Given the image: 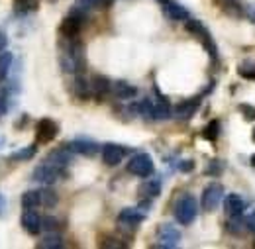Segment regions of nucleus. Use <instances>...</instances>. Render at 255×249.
<instances>
[{
    "label": "nucleus",
    "instance_id": "f257e3e1",
    "mask_svg": "<svg viewBox=\"0 0 255 249\" xmlns=\"http://www.w3.org/2000/svg\"><path fill=\"white\" fill-rule=\"evenodd\" d=\"M67 41L61 43V53H59V65L63 73H75L79 75L85 67V55H83V45L75 37H65Z\"/></svg>",
    "mask_w": 255,
    "mask_h": 249
},
{
    "label": "nucleus",
    "instance_id": "f03ea898",
    "mask_svg": "<svg viewBox=\"0 0 255 249\" xmlns=\"http://www.w3.org/2000/svg\"><path fill=\"white\" fill-rule=\"evenodd\" d=\"M173 214H175V220L181 224V226H191L196 214H198V202L192 194H181L175 202V208H173Z\"/></svg>",
    "mask_w": 255,
    "mask_h": 249
},
{
    "label": "nucleus",
    "instance_id": "7ed1b4c3",
    "mask_svg": "<svg viewBox=\"0 0 255 249\" xmlns=\"http://www.w3.org/2000/svg\"><path fill=\"white\" fill-rule=\"evenodd\" d=\"M61 177H65V169H59V167H55V165H51L47 161H43L41 165H37L32 173V181L41 183V185H47V187L53 185V183H57Z\"/></svg>",
    "mask_w": 255,
    "mask_h": 249
},
{
    "label": "nucleus",
    "instance_id": "20e7f679",
    "mask_svg": "<svg viewBox=\"0 0 255 249\" xmlns=\"http://www.w3.org/2000/svg\"><path fill=\"white\" fill-rule=\"evenodd\" d=\"M155 165H153V159L149 153H135L128 161V173L135 175V177H141V179H147L151 177Z\"/></svg>",
    "mask_w": 255,
    "mask_h": 249
},
{
    "label": "nucleus",
    "instance_id": "39448f33",
    "mask_svg": "<svg viewBox=\"0 0 255 249\" xmlns=\"http://www.w3.org/2000/svg\"><path fill=\"white\" fill-rule=\"evenodd\" d=\"M224 200V187L220 183H210L206 185L200 196V206L204 212H214L218 204Z\"/></svg>",
    "mask_w": 255,
    "mask_h": 249
},
{
    "label": "nucleus",
    "instance_id": "423d86ee",
    "mask_svg": "<svg viewBox=\"0 0 255 249\" xmlns=\"http://www.w3.org/2000/svg\"><path fill=\"white\" fill-rule=\"evenodd\" d=\"M87 20V14H83V12H79V10H71L69 12V16L65 18L63 22H61V35L63 37H77L79 33H81V28H83V22Z\"/></svg>",
    "mask_w": 255,
    "mask_h": 249
},
{
    "label": "nucleus",
    "instance_id": "0eeeda50",
    "mask_svg": "<svg viewBox=\"0 0 255 249\" xmlns=\"http://www.w3.org/2000/svg\"><path fill=\"white\" fill-rule=\"evenodd\" d=\"M157 246L155 248L175 249L181 242V232L173 224H161L157 228Z\"/></svg>",
    "mask_w": 255,
    "mask_h": 249
},
{
    "label": "nucleus",
    "instance_id": "6e6552de",
    "mask_svg": "<svg viewBox=\"0 0 255 249\" xmlns=\"http://www.w3.org/2000/svg\"><path fill=\"white\" fill-rule=\"evenodd\" d=\"M57 131H59V127L53 120L41 118L35 125V139L39 143H49V141H53L57 137Z\"/></svg>",
    "mask_w": 255,
    "mask_h": 249
},
{
    "label": "nucleus",
    "instance_id": "1a4fd4ad",
    "mask_svg": "<svg viewBox=\"0 0 255 249\" xmlns=\"http://www.w3.org/2000/svg\"><path fill=\"white\" fill-rule=\"evenodd\" d=\"M100 153H102V163H104V165L116 167V165L122 163L126 149H124L122 145H118V143H104L102 149H100Z\"/></svg>",
    "mask_w": 255,
    "mask_h": 249
},
{
    "label": "nucleus",
    "instance_id": "9d476101",
    "mask_svg": "<svg viewBox=\"0 0 255 249\" xmlns=\"http://www.w3.org/2000/svg\"><path fill=\"white\" fill-rule=\"evenodd\" d=\"M67 147H69L73 153H79V155H85V157H93L102 149L96 141H93V139H85V137H79V139L69 141Z\"/></svg>",
    "mask_w": 255,
    "mask_h": 249
},
{
    "label": "nucleus",
    "instance_id": "9b49d317",
    "mask_svg": "<svg viewBox=\"0 0 255 249\" xmlns=\"http://www.w3.org/2000/svg\"><path fill=\"white\" fill-rule=\"evenodd\" d=\"M161 4H163V12L169 20H173V22H187L189 20V10L183 4H179L175 0H161Z\"/></svg>",
    "mask_w": 255,
    "mask_h": 249
},
{
    "label": "nucleus",
    "instance_id": "f8f14e48",
    "mask_svg": "<svg viewBox=\"0 0 255 249\" xmlns=\"http://www.w3.org/2000/svg\"><path fill=\"white\" fill-rule=\"evenodd\" d=\"M224 210H226L228 216H244V212H246V202H244V198H242L240 194L230 192V194H226V198H224Z\"/></svg>",
    "mask_w": 255,
    "mask_h": 249
},
{
    "label": "nucleus",
    "instance_id": "ddd939ff",
    "mask_svg": "<svg viewBox=\"0 0 255 249\" xmlns=\"http://www.w3.org/2000/svg\"><path fill=\"white\" fill-rule=\"evenodd\" d=\"M22 228L26 230V234L37 236L41 232V216L33 208H26V212L22 214Z\"/></svg>",
    "mask_w": 255,
    "mask_h": 249
},
{
    "label": "nucleus",
    "instance_id": "4468645a",
    "mask_svg": "<svg viewBox=\"0 0 255 249\" xmlns=\"http://www.w3.org/2000/svg\"><path fill=\"white\" fill-rule=\"evenodd\" d=\"M143 220H145V214H143V210H139V208H124V210L118 214V224L131 226V228H137Z\"/></svg>",
    "mask_w": 255,
    "mask_h": 249
},
{
    "label": "nucleus",
    "instance_id": "2eb2a0df",
    "mask_svg": "<svg viewBox=\"0 0 255 249\" xmlns=\"http://www.w3.org/2000/svg\"><path fill=\"white\" fill-rule=\"evenodd\" d=\"M71 149L65 145L61 149H55V151H51L49 155L45 157V161L47 163H51V165H55V167H59V169H67V165L71 163Z\"/></svg>",
    "mask_w": 255,
    "mask_h": 249
},
{
    "label": "nucleus",
    "instance_id": "dca6fc26",
    "mask_svg": "<svg viewBox=\"0 0 255 249\" xmlns=\"http://www.w3.org/2000/svg\"><path fill=\"white\" fill-rule=\"evenodd\" d=\"M73 94L79 98V100H89V96L93 94V89H91V81H87L81 73L75 77L73 81Z\"/></svg>",
    "mask_w": 255,
    "mask_h": 249
},
{
    "label": "nucleus",
    "instance_id": "f3484780",
    "mask_svg": "<svg viewBox=\"0 0 255 249\" xmlns=\"http://www.w3.org/2000/svg\"><path fill=\"white\" fill-rule=\"evenodd\" d=\"M198 104H200V98H191V100L181 102V104L175 108V116H177L179 120H189V118L194 116Z\"/></svg>",
    "mask_w": 255,
    "mask_h": 249
},
{
    "label": "nucleus",
    "instance_id": "a211bd4d",
    "mask_svg": "<svg viewBox=\"0 0 255 249\" xmlns=\"http://www.w3.org/2000/svg\"><path fill=\"white\" fill-rule=\"evenodd\" d=\"M91 89H93V94H95L96 98H102L104 94H108L112 91V83L104 75H95L91 79Z\"/></svg>",
    "mask_w": 255,
    "mask_h": 249
},
{
    "label": "nucleus",
    "instance_id": "6ab92c4d",
    "mask_svg": "<svg viewBox=\"0 0 255 249\" xmlns=\"http://www.w3.org/2000/svg\"><path fill=\"white\" fill-rule=\"evenodd\" d=\"M112 93L118 100H131L137 94V89L131 87L126 81H116V83H112Z\"/></svg>",
    "mask_w": 255,
    "mask_h": 249
},
{
    "label": "nucleus",
    "instance_id": "aec40b11",
    "mask_svg": "<svg viewBox=\"0 0 255 249\" xmlns=\"http://www.w3.org/2000/svg\"><path fill=\"white\" fill-rule=\"evenodd\" d=\"M139 194L143 198H157L161 194V181L159 179H147L145 183L139 185Z\"/></svg>",
    "mask_w": 255,
    "mask_h": 249
},
{
    "label": "nucleus",
    "instance_id": "412c9836",
    "mask_svg": "<svg viewBox=\"0 0 255 249\" xmlns=\"http://www.w3.org/2000/svg\"><path fill=\"white\" fill-rule=\"evenodd\" d=\"M39 249H61L63 248V238L57 232H47V236L41 238V242H37Z\"/></svg>",
    "mask_w": 255,
    "mask_h": 249
},
{
    "label": "nucleus",
    "instance_id": "4be33fe9",
    "mask_svg": "<svg viewBox=\"0 0 255 249\" xmlns=\"http://www.w3.org/2000/svg\"><path fill=\"white\" fill-rule=\"evenodd\" d=\"M226 230H228L232 236H242V234L248 230V228H246V220H242V216H228Z\"/></svg>",
    "mask_w": 255,
    "mask_h": 249
},
{
    "label": "nucleus",
    "instance_id": "5701e85b",
    "mask_svg": "<svg viewBox=\"0 0 255 249\" xmlns=\"http://www.w3.org/2000/svg\"><path fill=\"white\" fill-rule=\"evenodd\" d=\"M22 208L26 210V208H37V206H41V194H39V190H28V192H24L22 194Z\"/></svg>",
    "mask_w": 255,
    "mask_h": 249
},
{
    "label": "nucleus",
    "instance_id": "b1692460",
    "mask_svg": "<svg viewBox=\"0 0 255 249\" xmlns=\"http://www.w3.org/2000/svg\"><path fill=\"white\" fill-rule=\"evenodd\" d=\"M100 6H108V0H77L73 8L83 14H89L93 8H100Z\"/></svg>",
    "mask_w": 255,
    "mask_h": 249
},
{
    "label": "nucleus",
    "instance_id": "393cba45",
    "mask_svg": "<svg viewBox=\"0 0 255 249\" xmlns=\"http://www.w3.org/2000/svg\"><path fill=\"white\" fill-rule=\"evenodd\" d=\"M12 63H14V55L10 51H2L0 53V81H6L10 69H12Z\"/></svg>",
    "mask_w": 255,
    "mask_h": 249
},
{
    "label": "nucleus",
    "instance_id": "a878e982",
    "mask_svg": "<svg viewBox=\"0 0 255 249\" xmlns=\"http://www.w3.org/2000/svg\"><path fill=\"white\" fill-rule=\"evenodd\" d=\"M39 194H41V206H45V208H53V206H57L59 196H57L55 190H51V188H41Z\"/></svg>",
    "mask_w": 255,
    "mask_h": 249
},
{
    "label": "nucleus",
    "instance_id": "bb28decb",
    "mask_svg": "<svg viewBox=\"0 0 255 249\" xmlns=\"http://www.w3.org/2000/svg\"><path fill=\"white\" fill-rule=\"evenodd\" d=\"M35 151H37L35 145H28V147H22V149L14 151L8 159H10V161H30V159L35 157Z\"/></svg>",
    "mask_w": 255,
    "mask_h": 249
},
{
    "label": "nucleus",
    "instance_id": "cd10ccee",
    "mask_svg": "<svg viewBox=\"0 0 255 249\" xmlns=\"http://www.w3.org/2000/svg\"><path fill=\"white\" fill-rule=\"evenodd\" d=\"M202 135H204L208 141H216L218 135H220V122H218V120L208 122V125L202 129Z\"/></svg>",
    "mask_w": 255,
    "mask_h": 249
},
{
    "label": "nucleus",
    "instance_id": "c85d7f7f",
    "mask_svg": "<svg viewBox=\"0 0 255 249\" xmlns=\"http://www.w3.org/2000/svg\"><path fill=\"white\" fill-rule=\"evenodd\" d=\"M204 173H206L208 177H220L224 173V163L220 159H212V161L208 163V167L204 169Z\"/></svg>",
    "mask_w": 255,
    "mask_h": 249
},
{
    "label": "nucleus",
    "instance_id": "c756f323",
    "mask_svg": "<svg viewBox=\"0 0 255 249\" xmlns=\"http://www.w3.org/2000/svg\"><path fill=\"white\" fill-rule=\"evenodd\" d=\"M100 248H106V249H122L126 248V244H122V240H118V238H112V236H104L102 240H100V244H98Z\"/></svg>",
    "mask_w": 255,
    "mask_h": 249
},
{
    "label": "nucleus",
    "instance_id": "7c9ffc66",
    "mask_svg": "<svg viewBox=\"0 0 255 249\" xmlns=\"http://www.w3.org/2000/svg\"><path fill=\"white\" fill-rule=\"evenodd\" d=\"M187 30L191 31V33H194L196 37H202V35L208 31L206 28H204V24H202V22H198V20H191V18L187 20Z\"/></svg>",
    "mask_w": 255,
    "mask_h": 249
},
{
    "label": "nucleus",
    "instance_id": "2f4dec72",
    "mask_svg": "<svg viewBox=\"0 0 255 249\" xmlns=\"http://www.w3.org/2000/svg\"><path fill=\"white\" fill-rule=\"evenodd\" d=\"M61 228V224H59V220L53 218V216H43L41 218V230H45V232H57Z\"/></svg>",
    "mask_w": 255,
    "mask_h": 249
},
{
    "label": "nucleus",
    "instance_id": "473e14b6",
    "mask_svg": "<svg viewBox=\"0 0 255 249\" xmlns=\"http://www.w3.org/2000/svg\"><path fill=\"white\" fill-rule=\"evenodd\" d=\"M18 12H30L37 8V0H14Z\"/></svg>",
    "mask_w": 255,
    "mask_h": 249
},
{
    "label": "nucleus",
    "instance_id": "72a5a7b5",
    "mask_svg": "<svg viewBox=\"0 0 255 249\" xmlns=\"http://www.w3.org/2000/svg\"><path fill=\"white\" fill-rule=\"evenodd\" d=\"M240 77H246V79H255V63H242L240 69H238Z\"/></svg>",
    "mask_w": 255,
    "mask_h": 249
},
{
    "label": "nucleus",
    "instance_id": "f704fd0d",
    "mask_svg": "<svg viewBox=\"0 0 255 249\" xmlns=\"http://www.w3.org/2000/svg\"><path fill=\"white\" fill-rule=\"evenodd\" d=\"M240 112L244 114V118L248 122H254L255 120V106H252V104H240Z\"/></svg>",
    "mask_w": 255,
    "mask_h": 249
},
{
    "label": "nucleus",
    "instance_id": "c9c22d12",
    "mask_svg": "<svg viewBox=\"0 0 255 249\" xmlns=\"http://www.w3.org/2000/svg\"><path fill=\"white\" fill-rule=\"evenodd\" d=\"M8 110V89H0V116Z\"/></svg>",
    "mask_w": 255,
    "mask_h": 249
},
{
    "label": "nucleus",
    "instance_id": "e433bc0d",
    "mask_svg": "<svg viewBox=\"0 0 255 249\" xmlns=\"http://www.w3.org/2000/svg\"><path fill=\"white\" fill-rule=\"evenodd\" d=\"M179 171L181 173H191L192 169H194V161H191V159H185V161H179Z\"/></svg>",
    "mask_w": 255,
    "mask_h": 249
},
{
    "label": "nucleus",
    "instance_id": "4c0bfd02",
    "mask_svg": "<svg viewBox=\"0 0 255 249\" xmlns=\"http://www.w3.org/2000/svg\"><path fill=\"white\" fill-rule=\"evenodd\" d=\"M246 228H248V232H254L255 234V210L246 216Z\"/></svg>",
    "mask_w": 255,
    "mask_h": 249
},
{
    "label": "nucleus",
    "instance_id": "58836bf2",
    "mask_svg": "<svg viewBox=\"0 0 255 249\" xmlns=\"http://www.w3.org/2000/svg\"><path fill=\"white\" fill-rule=\"evenodd\" d=\"M216 4L226 8V10H230V8H236L238 6V0H216Z\"/></svg>",
    "mask_w": 255,
    "mask_h": 249
},
{
    "label": "nucleus",
    "instance_id": "ea45409f",
    "mask_svg": "<svg viewBox=\"0 0 255 249\" xmlns=\"http://www.w3.org/2000/svg\"><path fill=\"white\" fill-rule=\"evenodd\" d=\"M6 208H8V204H6V198H4V194L0 192V220L6 216Z\"/></svg>",
    "mask_w": 255,
    "mask_h": 249
},
{
    "label": "nucleus",
    "instance_id": "a19ab883",
    "mask_svg": "<svg viewBox=\"0 0 255 249\" xmlns=\"http://www.w3.org/2000/svg\"><path fill=\"white\" fill-rule=\"evenodd\" d=\"M137 208H139V210H143V212H147V210L151 208V198H145V200H141Z\"/></svg>",
    "mask_w": 255,
    "mask_h": 249
},
{
    "label": "nucleus",
    "instance_id": "79ce46f5",
    "mask_svg": "<svg viewBox=\"0 0 255 249\" xmlns=\"http://www.w3.org/2000/svg\"><path fill=\"white\" fill-rule=\"evenodd\" d=\"M6 43H8V37L0 31V51H4V49H6Z\"/></svg>",
    "mask_w": 255,
    "mask_h": 249
},
{
    "label": "nucleus",
    "instance_id": "37998d69",
    "mask_svg": "<svg viewBox=\"0 0 255 249\" xmlns=\"http://www.w3.org/2000/svg\"><path fill=\"white\" fill-rule=\"evenodd\" d=\"M246 14H248V16H250V18L255 22V6H250V8L246 10Z\"/></svg>",
    "mask_w": 255,
    "mask_h": 249
},
{
    "label": "nucleus",
    "instance_id": "c03bdc74",
    "mask_svg": "<svg viewBox=\"0 0 255 249\" xmlns=\"http://www.w3.org/2000/svg\"><path fill=\"white\" fill-rule=\"evenodd\" d=\"M250 161H252V165H254V167H255V153H254V155H252V159H250Z\"/></svg>",
    "mask_w": 255,
    "mask_h": 249
},
{
    "label": "nucleus",
    "instance_id": "a18cd8bd",
    "mask_svg": "<svg viewBox=\"0 0 255 249\" xmlns=\"http://www.w3.org/2000/svg\"><path fill=\"white\" fill-rule=\"evenodd\" d=\"M252 139H254V143H255V127H254V131H252Z\"/></svg>",
    "mask_w": 255,
    "mask_h": 249
}]
</instances>
